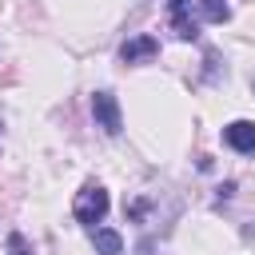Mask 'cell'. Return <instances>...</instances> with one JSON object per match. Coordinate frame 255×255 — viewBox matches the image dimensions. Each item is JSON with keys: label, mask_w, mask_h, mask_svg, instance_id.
I'll list each match as a JSON object with an SVG mask.
<instances>
[{"label": "cell", "mask_w": 255, "mask_h": 255, "mask_svg": "<svg viewBox=\"0 0 255 255\" xmlns=\"http://www.w3.org/2000/svg\"><path fill=\"white\" fill-rule=\"evenodd\" d=\"M72 211H76V219H80L84 227H96V223L108 215V191H104L100 183H84V187L76 191Z\"/></svg>", "instance_id": "1"}, {"label": "cell", "mask_w": 255, "mask_h": 255, "mask_svg": "<svg viewBox=\"0 0 255 255\" xmlns=\"http://www.w3.org/2000/svg\"><path fill=\"white\" fill-rule=\"evenodd\" d=\"M92 116H96V128H104L108 135H120V131H124V112H120V100H116L108 88H100V92L92 96Z\"/></svg>", "instance_id": "2"}, {"label": "cell", "mask_w": 255, "mask_h": 255, "mask_svg": "<svg viewBox=\"0 0 255 255\" xmlns=\"http://www.w3.org/2000/svg\"><path fill=\"white\" fill-rule=\"evenodd\" d=\"M195 0H167V24L175 32V40H195L199 36V20L191 16Z\"/></svg>", "instance_id": "3"}, {"label": "cell", "mask_w": 255, "mask_h": 255, "mask_svg": "<svg viewBox=\"0 0 255 255\" xmlns=\"http://www.w3.org/2000/svg\"><path fill=\"white\" fill-rule=\"evenodd\" d=\"M155 56H159V40L147 36V32H139V36H131V40L120 44V64H147Z\"/></svg>", "instance_id": "4"}, {"label": "cell", "mask_w": 255, "mask_h": 255, "mask_svg": "<svg viewBox=\"0 0 255 255\" xmlns=\"http://www.w3.org/2000/svg\"><path fill=\"white\" fill-rule=\"evenodd\" d=\"M223 143L239 155H255V124L251 120H235L223 128Z\"/></svg>", "instance_id": "5"}, {"label": "cell", "mask_w": 255, "mask_h": 255, "mask_svg": "<svg viewBox=\"0 0 255 255\" xmlns=\"http://www.w3.org/2000/svg\"><path fill=\"white\" fill-rule=\"evenodd\" d=\"M92 243L100 255H124V235L112 227H92Z\"/></svg>", "instance_id": "6"}, {"label": "cell", "mask_w": 255, "mask_h": 255, "mask_svg": "<svg viewBox=\"0 0 255 255\" xmlns=\"http://www.w3.org/2000/svg\"><path fill=\"white\" fill-rule=\"evenodd\" d=\"M195 8H199V20H207V24L231 20V4L227 0H195Z\"/></svg>", "instance_id": "7"}, {"label": "cell", "mask_w": 255, "mask_h": 255, "mask_svg": "<svg viewBox=\"0 0 255 255\" xmlns=\"http://www.w3.org/2000/svg\"><path fill=\"white\" fill-rule=\"evenodd\" d=\"M8 255H32V243H28L20 231H12V235H8Z\"/></svg>", "instance_id": "8"}, {"label": "cell", "mask_w": 255, "mask_h": 255, "mask_svg": "<svg viewBox=\"0 0 255 255\" xmlns=\"http://www.w3.org/2000/svg\"><path fill=\"white\" fill-rule=\"evenodd\" d=\"M203 64H207V80H215V72H219V56H215V52H207V56H203Z\"/></svg>", "instance_id": "9"}, {"label": "cell", "mask_w": 255, "mask_h": 255, "mask_svg": "<svg viewBox=\"0 0 255 255\" xmlns=\"http://www.w3.org/2000/svg\"><path fill=\"white\" fill-rule=\"evenodd\" d=\"M251 92H255V80H251Z\"/></svg>", "instance_id": "10"}]
</instances>
